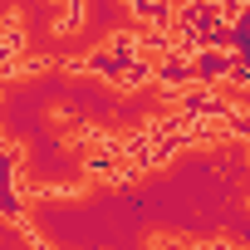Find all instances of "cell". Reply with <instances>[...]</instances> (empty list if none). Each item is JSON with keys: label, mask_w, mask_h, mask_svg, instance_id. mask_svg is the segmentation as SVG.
I'll use <instances>...</instances> for the list:
<instances>
[{"label": "cell", "mask_w": 250, "mask_h": 250, "mask_svg": "<svg viewBox=\"0 0 250 250\" xmlns=\"http://www.w3.org/2000/svg\"><path fill=\"white\" fill-rule=\"evenodd\" d=\"M230 64H235V54L230 49H211V44H201L196 54H191V79L196 83H226V74H230Z\"/></svg>", "instance_id": "obj_1"}, {"label": "cell", "mask_w": 250, "mask_h": 250, "mask_svg": "<svg viewBox=\"0 0 250 250\" xmlns=\"http://www.w3.org/2000/svg\"><path fill=\"white\" fill-rule=\"evenodd\" d=\"M128 15L138 25H162L172 30V0H128Z\"/></svg>", "instance_id": "obj_2"}, {"label": "cell", "mask_w": 250, "mask_h": 250, "mask_svg": "<svg viewBox=\"0 0 250 250\" xmlns=\"http://www.w3.org/2000/svg\"><path fill=\"white\" fill-rule=\"evenodd\" d=\"M83 10H88V0H59L54 35H74V30H83Z\"/></svg>", "instance_id": "obj_3"}, {"label": "cell", "mask_w": 250, "mask_h": 250, "mask_svg": "<svg viewBox=\"0 0 250 250\" xmlns=\"http://www.w3.org/2000/svg\"><path fill=\"white\" fill-rule=\"evenodd\" d=\"M20 172V147H10L5 138H0V182H10Z\"/></svg>", "instance_id": "obj_4"}, {"label": "cell", "mask_w": 250, "mask_h": 250, "mask_svg": "<svg viewBox=\"0 0 250 250\" xmlns=\"http://www.w3.org/2000/svg\"><path fill=\"white\" fill-rule=\"evenodd\" d=\"M54 5H59V0H54Z\"/></svg>", "instance_id": "obj_5"}]
</instances>
